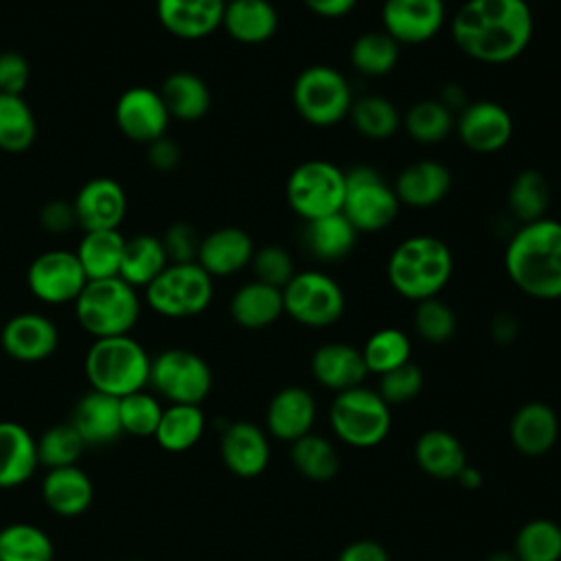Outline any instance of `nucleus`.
I'll return each instance as SVG.
<instances>
[{
  "instance_id": "2eb2a0df",
  "label": "nucleus",
  "mask_w": 561,
  "mask_h": 561,
  "mask_svg": "<svg viewBox=\"0 0 561 561\" xmlns=\"http://www.w3.org/2000/svg\"><path fill=\"white\" fill-rule=\"evenodd\" d=\"M114 121L125 138L149 145L167 134L171 116L158 90L134 85L118 96Z\"/></svg>"
},
{
  "instance_id": "7ed1b4c3",
  "label": "nucleus",
  "mask_w": 561,
  "mask_h": 561,
  "mask_svg": "<svg viewBox=\"0 0 561 561\" xmlns=\"http://www.w3.org/2000/svg\"><path fill=\"white\" fill-rule=\"evenodd\" d=\"M454 274L449 245L434 234L403 239L388 256L386 276L390 287L405 300L436 298Z\"/></svg>"
},
{
  "instance_id": "ddd939ff",
  "label": "nucleus",
  "mask_w": 561,
  "mask_h": 561,
  "mask_svg": "<svg viewBox=\"0 0 561 561\" xmlns=\"http://www.w3.org/2000/svg\"><path fill=\"white\" fill-rule=\"evenodd\" d=\"M85 272L70 250H46L37 254L26 270L28 291L46 305L75 302L85 287Z\"/></svg>"
},
{
  "instance_id": "bf43d9fd",
  "label": "nucleus",
  "mask_w": 561,
  "mask_h": 561,
  "mask_svg": "<svg viewBox=\"0 0 561 561\" xmlns=\"http://www.w3.org/2000/svg\"><path fill=\"white\" fill-rule=\"evenodd\" d=\"M517 331H519V322H517L511 313H497V316L493 318V322H491V335H493V340L500 342V344L513 342L515 335H517Z\"/></svg>"
},
{
  "instance_id": "dca6fc26",
  "label": "nucleus",
  "mask_w": 561,
  "mask_h": 561,
  "mask_svg": "<svg viewBox=\"0 0 561 561\" xmlns=\"http://www.w3.org/2000/svg\"><path fill=\"white\" fill-rule=\"evenodd\" d=\"M445 15L443 0H383L381 26L399 46H416L438 35Z\"/></svg>"
},
{
  "instance_id": "2f4dec72",
  "label": "nucleus",
  "mask_w": 561,
  "mask_h": 561,
  "mask_svg": "<svg viewBox=\"0 0 561 561\" xmlns=\"http://www.w3.org/2000/svg\"><path fill=\"white\" fill-rule=\"evenodd\" d=\"M158 92L171 118L193 123L204 118L206 112L210 110V90L206 81L195 72H188V70L171 72L162 81Z\"/></svg>"
},
{
  "instance_id": "c85d7f7f",
  "label": "nucleus",
  "mask_w": 561,
  "mask_h": 561,
  "mask_svg": "<svg viewBox=\"0 0 561 561\" xmlns=\"http://www.w3.org/2000/svg\"><path fill=\"white\" fill-rule=\"evenodd\" d=\"M37 465V445L31 432L15 421H0V489L24 484Z\"/></svg>"
},
{
  "instance_id": "bb28decb",
  "label": "nucleus",
  "mask_w": 561,
  "mask_h": 561,
  "mask_svg": "<svg viewBox=\"0 0 561 561\" xmlns=\"http://www.w3.org/2000/svg\"><path fill=\"white\" fill-rule=\"evenodd\" d=\"M42 497L53 513L61 517H77L90 508L94 486L88 473L77 465L48 469L42 480Z\"/></svg>"
},
{
  "instance_id": "052dcab7",
  "label": "nucleus",
  "mask_w": 561,
  "mask_h": 561,
  "mask_svg": "<svg viewBox=\"0 0 561 561\" xmlns=\"http://www.w3.org/2000/svg\"><path fill=\"white\" fill-rule=\"evenodd\" d=\"M447 110H451L454 114H458L465 105H467V92L458 85V83H447L440 90V99H438Z\"/></svg>"
},
{
  "instance_id": "473e14b6",
  "label": "nucleus",
  "mask_w": 561,
  "mask_h": 561,
  "mask_svg": "<svg viewBox=\"0 0 561 561\" xmlns=\"http://www.w3.org/2000/svg\"><path fill=\"white\" fill-rule=\"evenodd\" d=\"M357 234L359 232L342 213H333L305 221L302 243L320 261H340L351 254L357 243Z\"/></svg>"
},
{
  "instance_id": "f3484780",
  "label": "nucleus",
  "mask_w": 561,
  "mask_h": 561,
  "mask_svg": "<svg viewBox=\"0 0 561 561\" xmlns=\"http://www.w3.org/2000/svg\"><path fill=\"white\" fill-rule=\"evenodd\" d=\"M72 206L83 232L118 230L127 213V195L116 180L92 178L77 191Z\"/></svg>"
},
{
  "instance_id": "4d7b16f0",
  "label": "nucleus",
  "mask_w": 561,
  "mask_h": 561,
  "mask_svg": "<svg viewBox=\"0 0 561 561\" xmlns=\"http://www.w3.org/2000/svg\"><path fill=\"white\" fill-rule=\"evenodd\" d=\"M337 561H390L386 548L373 539L351 541L337 557Z\"/></svg>"
},
{
  "instance_id": "8fccbe9b",
  "label": "nucleus",
  "mask_w": 561,
  "mask_h": 561,
  "mask_svg": "<svg viewBox=\"0 0 561 561\" xmlns=\"http://www.w3.org/2000/svg\"><path fill=\"white\" fill-rule=\"evenodd\" d=\"M379 377V397L388 405H403L423 388V373L414 362H405Z\"/></svg>"
},
{
  "instance_id": "ea45409f",
  "label": "nucleus",
  "mask_w": 561,
  "mask_h": 561,
  "mask_svg": "<svg viewBox=\"0 0 561 561\" xmlns=\"http://www.w3.org/2000/svg\"><path fill=\"white\" fill-rule=\"evenodd\" d=\"M351 64L366 77H383L399 61V44L381 28L366 31L351 44Z\"/></svg>"
},
{
  "instance_id": "a18cd8bd",
  "label": "nucleus",
  "mask_w": 561,
  "mask_h": 561,
  "mask_svg": "<svg viewBox=\"0 0 561 561\" xmlns=\"http://www.w3.org/2000/svg\"><path fill=\"white\" fill-rule=\"evenodd\" d=\"M410 337L394 327H386L375 331L364 348H362V357L366 362L368 373H377L383 375L405 362H410Z\"/></svg>"
},
{
  "instance_id": "0eeeda50",
  "label": "nucleus",
  "mask_w": 561,
  "mask_h": 561,
  "mask_svg": "<svg viewBox=\"0 0 561 561\" xmlns=\"http://www.w3.org/2000/svg\"><path fill=\"white\" fill-rule=\"evenodd\" d=\"M213 300V276L195 263H169L145 287V302L164 318H191Z\"/></svg>"
},
{
  "instance_id": "49530a36",
  "label": "nucleus",
  "mask_w": 561,
  "mask_h": 561,
  "mask_svg": "<svg viewBox=\"0 0 561 561\" xmlns=\"http://www.w3.org/2000/svg\"><path fill=\"white\" fill-rule=\"evenodd\" d=\"M35 445H37L39 465H46L48 469L77 465L81 451L85 449V443L81 440V436L70 423H61L46 430L35 440Z\"/></svg>"
},
{
  "instance_id": "4468645a",
  "label": "nucleus",
  "mask_w": 561,
  "mask_h": 561,
  "mask_svg": "<svg viewBox=\"0 0 561 561\" xmlns=\"http://www.w3.org/2000/svg\"><path fill=\"white\" fill-rule=\"evenodd\" d=\"M456 134L473 153H497L513 138V118L506 107L495 101L467 103L456 114Z\"/></svg>"
},
{
  "instance_id": "412c9836",
  "label": "nucleus",
  "mask_w": 561,
  "mask_h": 561,
  "mask_svg": "<svg viewBox=\"0 0 561 561\" xmlns=\"http://www.w3.org/2000/svg\"><path fill=\"white\" fill-rule=\"evenodd\" d=\"M254 256L252 237L234 226H224L202 237L197 263L213 276L224 278L241 272Z\"/></svg>"
},
{
  "instance_id": "a211bd4d",
  "label": "nucleus",
  "mask_w": 561,
  "mask_h": 561,
  "mask_svg": "<svg viewBox=\"0 0 561 561\" xmlns=\"http://www.w3.org/2000/svg\"><path fill=\"white\" fill-rule=\"evenodd\" d=\"M0 344L4 353L18 362H42L57 351L59 331L48 316L24 311L4 322Z\"/></svg>"
},
{
  "instance_id": "3c124183",
  "label": "nucleus",
  "mask_w": 561,
  "mask_h": 561,
  "mask_svg": "<svg viewBox=\"0 0 561 561\" xmlns=\"http://www.w3.org/2000/svg\"><path fill=\"white\" fill-rule=\"evenodd\" d=\"M250 267L254 272V280H261L278 289H283L296 274L289 252L280 245H265L254 250Z\"/></svg>"
},
{
  "instance_id": "f03ea898",
  "label": "nucleus",
  "mask_w": 561,
  "mask_h": 561,
  "mask_svg": "<svg viewBox=\"0 0 561 561\" xmlns=\"http://www.w3.org/2000/svg\"><path fill=\"white\" fill-rule=\"evenodd\" d=\"M511 283L537 300L561 298V221L543 217L519 224L504 250Z\"/></svg>"
},
{
  "instance_id": "1a4fd4ad",
  "label": "nucleus",
  "mask_w": 561,
  "mask_h": 561,
  "mask_svg": "<svg viewBox=\"0 0 561 561\" xmlns=\"http://www.w3.org/2000/svg\"><path fill=\"white\" fill-rule=\"evenodd\" d=\"M329 416L337 438L362 449L379 445L392 425L390 405L379 397V392L362 386L337 392Z\"/></svg>"
},
{
  "instance_id": "f8f14e48",
  "label": "nucleus",
  "mask_w": 561,
  "mask_h": 561,
  "mask_svg": "<svg viewBox=\"0 0 561 561\" xmlns=\"http://www.w3.org/2000/svg\"><path fill=\"white\" fill-rule=\"evenodd\" d=\"M149 383L171 403L199 405L213 388V373L197 353L167 348L151 359Z\"/></svg>"
},
{
  "instance_id": "13d9d810",
  "label": "nucleus",
  "mask_w": 561,
  "mask_h": 561,
  "mask_svg": "<svg viewBox=\"0 0 561 561\" xmlns=\"http://www.w3.org/2000/svg\"><path fill=\"white\" fill-rule=\"evenodd\" d=\"M302 4L318 18L337 20L348 15L357 7V0H302Z\"/></svg>"
},
{
  "instance_id": "72a5a7b5",
  "label": "nucleus",
  "mask_w": 561,
  "mask_h": 561,
  "mask_svg": "<svg viewBox=\"0 0 561 561\" xmlns=\"http://www.w3.org/2000/svg\"><path fill=\"white\" fill-rule=\"evenodd\" d=\"M167 265H169V259H167L160 237L142 232V234H134V237L125 239L118 276L134 289H138V287L145 289L151 280H156L160 276V272Z\"/></svg>"
},
{
  "instance_id": "4c0bfd02",
  "label": "nucleus",
  "mask_w": 561,
  "mask_h": 561,
  "mask_svg": "<svg viewBox=\"0 0 561 561\" xmlns=\"http://www.w3.org/2000/svg\"><path fill=\"white\" fill-rule=\"evenodd\" d=\"M37 138V121L22 94L0 92V149L24 153Z\"/></svg>"
},
{
  "instance_id": "423d86ee",
  "label": "nucleus",
  "mask_w": 561,
  "mask_h": 561,
  "mask_svg": "<svg viewBox=\"0 0 561 561\" xmlns=\"http://www.w3.org/2000/svg\"><path fill=\"white\" fill-rule=\"evenodd\" d=\"M291 101L298 116L309 125L333 127L348 116L353 92L340 70L333 66L313 64L296 77Z\"/></svg>"
},
{
  "instance_id": "a878e982",
  "label": "nucleus",
  "mask_w": 561,
  "mask_h": 561,
  "mask_svg": "<svg viewBox=\"0 0 561 561\" xmlns=\"http://www.w3.org/2000/svg\"><path fill=\"white\" fill-rule=\"evenodd\" d=\"M511 443L524 456H541L557 443V412L543 401L524 403L511 419Z\"/></svg>"
},
{
  "instance_id": "20e7f679",
  "label": "nucleus",
  "mask_w": 561,
  "mask_h": 561,
  "mask_svg": "<svg viewBox=\"0 0 561 561\" xmlns=\"http://www.w3.org/2000/svg\"><path fill=\"white\" fill-rule=\"evenodd\" d=\"M151 359L131 335L99 337L85 353L83 370L92 390L125 397L149 383Z\"/></svg>"
},
{
  "instance_id": "6e6d98bb",
  "label": "nucleus",
  "mask_w": 561,
  "mask_h": 561,
  "mask_svg": "<svg viewBox=\"0 0 561 561\" xmlns=\"http://www.w3.org/2000/svg\"><path fill=\"white\" fill-rule=\"evenodd\" d=\"M147 160L156 171H173L180 164V147L162 136L147 145Z\"/></svg>"
},
{
  "instance_id": "cd10ccee",
  "label": "nucleus",
  "mask_w": 561,
  "mask_h": 561,
  "mask_svg": "<svg viewBox=\"0 0 561 561\" xmlns=\"http://www.w3.org/2000/svg\"><path fill=\"white\" fill-rule=\"evenodd\" d=\"M221 26L239 44H265L278 28V13L270 0H230Z\"/></svg>"
},
{
  "instance_id": "e433bc0d",
  "label": "nucleus",
  "mask_w": 561,
  "mask_h": 561,
  "mask_svg": "<svg viewBox=\"0 0 561 561\" xmlns=\"http://www.w3.org/2000/svg\"><path fill=\"white\" fill-rule=\"evenodd\" d=\"M552 188L548 178L537 169L519 171L508 186V210L519 224L548 217Z\"/></svg>"
},
{
  "instance_id": "0e129e2a",
  "label": "nucleus",
  "mask_w": 561,
  "mask_h": 561,
  "mask_svg": "<svg viewBox=\"0 0 561 561\" xmlns=\"http://www.w3.org/2000/svg\"><path fill=\"white\" fill-rule=\"evenodd\" d=\"M224 2H230V0H224Z\"/></svg>"
},
{
  "instance_id": "39448f33",
  "label": "nucleus",
  "mask_w": 561,
  "mask_h": 561,
  "mask_svg": "<svg viewBox=\"0 0 561 561\" xmlns=\"http://www.w3.org/2000/svg\"><path fill=\"white\" fill-rule=\"evenodd\" d=\"M75 316L94 340L129 335L140 316V298L121 276L88 280L75 300Z\"/></svg>"
},
{
  "instance_id": "6e6552de",
  "label": "nucleus",
  "mask_w": 561,
  "mask_h": 561,
  "mask_svg": "<svg viewBox=\"0 0 561 561\" xmlns=\"http://www.w3.org/2000/svg\"><path fill=\"white\" fill-rule=\"evenodd\" d=\"M346 175L329 160L300 162L287 178L285 197L289 208L302 219H320L333 213H342Z\"/></svg>"
},
{
  "instance_id": "f257e3e1",
  "label": "nucleus",
  "mask_w": 561,
  "mask_h": 561,
  "mask_svg": "<svg viewBox=\"0 0 561 561\" xmlns=\"http://www.w3.org/2000/svg\"><path fill=\"white\" fill-rule=\"evenodd\" d=\"M456 48L480 64H508L530 44L533 9L526 0H465L449 24Z\"/></svg>"
},
{
  "instance_id": "393cba45",
  "label": "nucleus",
  "mask_w": 561,
  "mask_h": 561,
  "mask_svg": "<svg viewBox=\"0 0 561 561\" xmlns=\"http://www.w3.org/2000/svg\"><path fill=\"white\" fill-rule=\"evenodd\" d=\"M265 421L274 438L294 443L309 434L316 421V401L309 390L300 386H287L272 397Z\"/></svg>"
},
{
  "instance_id": "6ab92c4d",
  "label": "nucleus",
  "mask_w": 561,
  "mask_h": 561,
  "mask_svg": "<svg viewBox=\"0 0 561 561\" xmlns=\"http://www.w3.org/2000/svg\"><path fill=\"white\" fill-rule=\"evenodd\" d=\"M224 0H156V13L167 33L180 39H202L224 20Z\"/></svg>"
},
{
  "instance_id": "79ce46f5",
  "label": "nucleus",
  "mask_w": 561,
  "mask_h": 561,
  "mask_svg": "<svg viewBox=\"0 0 561 561\" xmlns=\"http://www.w3.org/2000/svg\"><path fill=\"white\" fill-rule=\"evenodd\" d=\"M401 125L408 136L423 145H434L447 138L456 125V114L447 110L438 99L416 101L403 116Z\"/></svg>"
},
{
  "instance_id": "680f3d73",
  "label": "nucleus",
  "mask_w": 561,
  "mask_h": 561,
  "mask_svg": "<svg viewBox=\"0 0 561 561\" xmlns=\"http://www.w3.org/2000/svg\"><path fill=\"white\" fill-rule=\"evenodd\" d=\"M465 489H478L480 484H482V476H480V471L476 469V467H471L469 462L465 465V469L458 473V478H456Z\"/></svg>"
},
{
  "instance_id": "c03bdc74",
  "label": "nucleus",
  "mask_w": 561,
  "mask_h": 561,
  "mask_svg": "<svg viewBox=\"0 0 561 561\" xmlns=\"http://www.w3.org/2000/svg\"><path fill=\"white\" fill-rule=\"evenodd\" d=\"M517 561H559L561 559V526L552 519H530L515 535Z\"/></svg>"
},
{
  "instance_id": "b1692460",
  "label": "nucleus",
  "mask_w": 561,
  "mask_h": 561,
  "mask_svg": "<svg viewBox=\"0 0 561 561\" xmlns=\"http://www.w3.org/2000/svg\"><path fill=\"white\" fill-rule=\"evenodd\" d=\"M311 373L318 383L329 390L344 392L362 386L368 368L359 348L344 342H329L316 348L311 357Z\"/></svg>"
},
{
  "instance_id": "9b49d317",
  "label": "nucleus",
  "mask_w": 561,
  "mask_h": 561,
  "mask_svg": "<svg viewBox=\"0 0 561 561\" xmlns=\"http://www.w3.org/2000/svg\"><path fill=\"white\" fill-rule=\"evenodd\" d=\"M283 307L302 327L324 329L335 324L346 307L337 280L318 270L296 272L283 287Z\"/></svg>"
},
{
  "instance_id": "5701e85b",
  "label": "nucleus",
  "mask_w": 561,
  "mask_h": 561,
  "mask_svg": "<svg viewBox=\"0 0 561 561\" xmlns=\"http://www.w3.org/2000/svg\"><path fill=\"white\" fill-rule=\"evenodd\" d=\"M224 465L239 478H256L270 462L267 436L248 421H237L226 427L221 443Z\"/></svg>"
},
{
  "instance_id": "f704fd0d",
  "label": "nucleus",
  "mask_w": 561,
  "mask_h": 561,
  "mask_svg": "<svg viewBox=\"0 0 561 561\" xmlns=\"http://www.w3.org/2000/svg\"><path fill=\"white\" fill-rule=\"evenodd\" d=\"M125 237L118 230H94L83 232L75 254L85 272L88 280L118 276L123 259Z\"/></svg>"
},
{
  "instance_id": "7c9ffc66",
  "label": "nucleus",
  "mask_w": 561,
  "mask_h": 561,
  "mask_svg": "<svg viewBox=\"0 0 561 561\" xmlns=\"http://www.w3.org/2000/svg\"><path fill=\"white\" fill-rule=\"evenodd\" d=\"M414 456L419 467L436 480H456L467 465L462 443L445 430H427L416 438Z\"/></svg>"
},
{
  "instance_id": "864d4df0",
  "label": "nucleus",
  "mask_w": 561,
  "mask_h": 561,
  "mask_svg": "<svg viewBox=\"0 0 561 561\" xmlns=\"http://www.w3.org/2000/svg\"><path fill=\"white\" fill-rule=\"evenodd\" d=\"M31 77L28 61L18 50L0 53V92L2 94H22Z\"/></svg>"
},
{
  "instance_id": "aec40b11",
  "label": "nucleus",
  "mask_w": 561,
  "mask_h": 561,
  "mask_svg": "<svg viewBox=\"0 0 561 561\" xmlns=\"http://www.w3.org/2000/svg\"><path fill=\"white\" fill-rule=\"evenodd\" d=\"M392 188L399 204L410 208H432L447 197L451 188V173L438 160H416L399 171Z\"/></svg>"
},
{
  "instance_id": "603ef678",
  "label": "nucleus",
  "mask_w": 561,
  "mask_h": 561,
  "mask_svg": "<svg viewBox=\"0 0 561 561\" xmlns=\"http://www.w3.org/2000/svg\"><path fill=\"white\" fill-rule=\"evenodd\" d=\"M160 241H162L169 263H195L197 261L202 237L197 234V230L191 224H186V221L171 224L164 230V234L160 237Z\"/></svg>"
},
{
  "instance_id": "c9c22d12",
  "label": "nucleus",
  "mask_w": 561,
  "mask_h": 561,
  "mask_svg": "<svg viewBox=\"0 0 561 561\" xmlns=\"http://www.w3.org/2000/svg\"><path fill=\"white\" fill-rule=\"evenodd\" d=\"M204 434V412L199 405L171 403L162 410L158 430L153 434L156 443L167 451H186Z\"/></svg>"
},
{
  "instance_id": "58836bf2",
  "label": "nucleus",
  "mask_w": 561,
  "mask_h": 561,
  "mask_svg": "<svg viewBox=\"0 0 561 561\" xmlns=\"http://www.w3.org/2000/svg\"><path fill=\"white\" fill-rule=\"evenodd\" d=\"M348 118L353 127L370 140H386L394 136L401 125V114L397 105L381 94H366L353 101Z\"/></svg>"
},
{
  "instance_id": "9d476101",
  "label": "nucleus",
  "mask_w": 561,
  "mask_h": 561,
  "mask_svg": "<svg viewBox=\"0 0 561 561\" xmlns=\"http://www.w3.org/2000/svg\"><path fill=\"white\" fill-rule=\"evenodd\" d=\"M344 175L346 188L342 215L357 232H379L388 228L397 219L401 206L394 188L368 164H355L344 171Z\"/></svg>"
},
{
  "instance_id": "5fc2aeb1",
  "label": "nucleus",
  "mask_w": 561,
  "mask_h": 561,
  "mask_svg": "<svg viewBox=\"0 0 561 561\" xmlns=\"http://www.w3.org/2000/svg\"><path fill=\"white\" fill-rule=\"evenodd\" d=\"M39 226L50 234H64L77 226L75 206L68 199H50L39 210Z\"/></svg>"
},
{
  "instance_id": "4be33fe9",
  "label": "nucleus",
  "mask_w": 561,
  "mask_h": 561,
  "mask_svg": "<svg viewBox=\"0 0 561 561\" xmlns=\"http://www.w3.org/2000/svg\"><path fill=\"white\" fill-rule=\"evenodd\" d=\"M70 425L77 430L85 447L114 443L123 434L118 397H112L99 390L85 392L72 410Z\"/></svg>"
},
{
  "instance_id": "e2e57ef3",
  "label": "nucleus",
  "mask_w": 561,
  "mask_h": 561,
  "mask_svg": "<svg viewBox=\"0 0 561 561\" xmlns=\"http://www.w3.org/2000/svg\"><path fill=\"white\" fill-rule=\"evenodd\" d=\"M489 561H517L515 554H506V552H495L493 557H489Z\"/></svg>"
},
{
  "instance_id": "a19ab883",
  "label": "nucleus",
  "mask_w": 561,
  "mask_h": 561,
  "mask_svg": "<svg viewBox=\"0 0 561 561\" xmlns=\"http://www.w3.org/2000/svg\"><path fill=\"white\" fill-rule=\"evenodd\" d=\"M53 539L35 524L15 522L0 530V561H53Z\"/></svg>"
},
{
  "instance_id": "de8ad7c7",
  "label": "nucleus",
  "mask_w": 561,
  "mask_h": 561,
  "mask_svg": "<svg viewBox=\"0 0 561 561\" xmlns=\"http://www.w3.org/2000/svg\"><path fill=\"white\" fill-rule=\"evenodd\" d=\"M118 410H121V425L123 434L131 436H153L162 416V405L160 401L145 392H131L118 399Z\"/></svg>"
},
{
  "instance_id": "09e8293b",
  "label": "nucleus",
  "mask_w": 561,
  "mask_h": 561,
  "mask_svg": "<svg viewBox=\"0 0 561 561\" xmlns=\"http://www.w3.org/2000/svg\"><path fill=\"white\" fill-rule=\"evenodd\" d=\"M414 329L421 340L430 344L447 342L456 331V316L447 302L438 296L416 302L414 309Z\"/></svg>"
},
{
  "instance_id": "37998d69",
  "label": "nucleus",
  "mask_w": 561,
  "mask_h": 561,
  "mask_svg": "<svg viewBox=\"0 0 561 561\" xmlns=\"http://www.w3.org/2000/svg\"><path fill=\"white\" fill-rule=\"evenodd\" d=\"M291 462L300 476L316 482L331 480L340 469L335 447L318 434H305L291 443Z\"/></svg>"
},
{
  "instance_id": "c756f323",
  "label": "nucleus",
  "mask_w": 561,
  "mask_h": 561,
  "mask_svg": "<svg viewBox=\"0 0 561 561\" xmlns=\"http://www.w3.org/2000/svg\"><path fill=\"white\" fill-rule=\"evenodd\" d=\"M280 313H285V307L283 289L278 287L265 285L261 280H250L232 294L230 316L243 329H265L274 324Z\"/></svg>"
}]
</instances>
